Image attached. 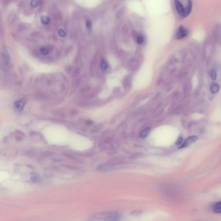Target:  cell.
Instances as JSON below:
<instances>
[{"label": "cell", "mask_w": 221, "mask_h": 221, "mask_svg": "<svg viewBox=\"0 0 221 221\" xmlns=\"http://www.w3.org/2000/svg\"><path fill=\"white\" fill-rule=\"evenodd\" d=\"M197 139V137L196 136H191V137H189L188 138L186 139V140L183 142L182 143V145H180V148H184V147H185L188 146V145L193 143L194 142H195L196 141Z\"/></svg>", "instance_id": "cell-5"}, {"label": "cell", "mask_w": 221, "mask_h": 221, "mask_svg": "<svg viewBox=\"0 0 221 221\" xmlns=\"http://www.w3.org/2000/svg\"><path fill=\"white\" fill-rule=\"evenodd\" d=\"M101 68L103 72H105L106 70H107L108 68V62L106 60H102V62L101 63Z\"/></svg>", "instance_id": "cell-11"}, {"label": "cell", "mask_w": 221, "mask_h": 221, "mask_svg": "<svg viewBox=\"0 0 221 221\" xmlns=\"http://www.w3.org/2000/svg\"><path fill=\"white\" fill-rule=\"evenodd\" d=\"M86 27L87 28V29L88 31H91L92 29V24L90 20H87L86 21Z\"/></svg>", "instance_id": "cell-15"}, {"label": "cell", "mask_w": 221, "mask_h": 221, "mask_svg": "<svg viewBox=\"0 0 221 221\" xmlns=\"http://www.w3.org/2000/svg\"><path fill=\"white\" fill-rule=\"evenodd\" d=\"M25 99H21V100H19L18 101H16L14 103L15 108L18 110V111L21 112L23 108H24V107L25 106Z\"/></svg>", "instance_id": "cell-6"}, {"label": "cell", "mask_w": 221, "mask_h": 221, "mask_svg": "<svg viewBox=\"0 0 221 221\" xmlns=\"http://www.w3.org/2000/svg\"><path fill=\"white\" fill-rule=\"evenodd\" d=\"M213 50V45L212 43L209 41H206L204 48V59L208 60L211 57Z\"/></svg>", "instance_id": "cell-1"}, {"label": "cell", "mask_w": 221, "mask_h": 221, "mask_svg": "<svg viewBox=\"0 0 221 221\" xmlns=\"http://www.w3.org/2000/svg\"><path fill=\"white\" fill-rule=\"evenodd\" d=\"M182 140H183V139H182V138H180L178 139V141L176 142V145H181L183 142H182Z\"/></svg>", "instance_id": "cell-20"}, {"label": "cell", "mask_w": 221, "mask_h": 221, "mask_svg": "<svg viewBox=\"0 0 221 221\" xmlns=\"http://www.w3.org/2000/svg\"><path fill=\"white\" fill-rule=\"evenodd\" d=\"M40 20L44 25H48L49 22V18L46 16H42L40 18Z\"/></svg>", "instance_id": "cell-12"}, {"label": "cell", "mask_w": 221, "mask_h": 221, "mask_svg": "<svg viewBox=\"0 0 221 221\" xmlns=\"http://www.w3.org/2000/svg\"><path fill=\"white\" fill-rule=\"evenodd\" d=\"M2 57L4 66L6 67H9L10 65L11 64V58L10 54L9 53V52L6 49H4L2 51Z\"/></svg>", "instance_id": "cell-2"}, {"label": "cell", "mask_w": 221, "mask_h": 221, "mask_svg": "<svg viewBox=\"0 0 221 221\" xmlns=\"http://www.w3.org/2000/svg\"><path fill=\"white\" fill-rule=\"evenodd\" d=\"M210 77L211 78L212 80H216L217 77V72L215 70V69H212V70L210 72Z\"/></svg>", "instance_id": "cell-14"}, {"label": "cell", "mask_w": 221, "mask_h": 221, "mask_svg": "<svg viewBox=\"0 0 221 221\" xmlns=\"http://www.w3.org/2000/svg\"><path fill=\"white\" fill-rule=\"evenodd\" d=\"M188 34V31L182 26H180L178 29L175 37L176 39H182L187 37Z\"/></svg>", "instance_id": "cell-3"}, {"label": "cell", "mask_w": 221, "mask_h": 221, "mask_svg": "<svg viewBox=\"0 0 221 221\" xmlns=\"http://www.w3.org/2000/svg\"><path fill=\"white\" fill-rule=\"evenodd\" d=\"M210 90L213 93V94H215V93L218 92L219 90V85L217 84H215V83L212 84L210 87Z\"/></svg>", "instance_id": "cell-10"}, {"label": "cell", "mask_w": 221, "mask_h": 221, "mask_svg": "<svg viewBox=\"0 0 221 221\" xmlns=\"http://www.w3.org/2000/svg\"><path fill=\"white\" fill-rule=\"evenodd\" d=\"M174 5H175V8L177 11V13L182 16H185V9L183 6V5L179 2L178 0H174Z\"/></svg>", "instance_id": "cell-4"}, {"label": "cell", "mask_w": 221, "mask_h": 221, "mask_svg": "<svg viewBox=\"0 0 221 221\" xmlns=\"http://www.w3.org/2000/svg\"><path fill=\"white\" fill-rule=\"evenodd\" d=\"M213 37L215 40L216 41L219 43L221 44V31L218 29H215L213 31Z\"/></svg>", "instance_id": "cell-7"}, {"label": "cell", "mask_w": 221, "mask_h": 221, "mask_svg": "<svg viewBox=\"0 0 221 221\" xmlns=\"http://www.w3.org/2000/svg\"><path fill=\"white\" fill-rule=\"evenodd\" d=\"M192 10V2L191 0H188V3L187 5V7L185 9V16L184 17L188 16L191 12Z\"/></svg>", "instance_id": "cell-8"}, {"label": "cell", "mask_w": 221, "mask_h": 221, "mask_svg": "<svg viewBox=\"0 0 221 221\" xmlns=\"http://www.w3.org/2000/svg\"><path fill=\"white\" fill-rule=\"evenodd\" d=\"M58 33H59V35L61 37H65L66 35V33L65 31L63 29H59V31H58Z\"/></svg>", "instance_id": "cell-19"}, {"label": "cell", "mask_w": 221, "mask_h": 221, "mask_svg": "<svg viewBox=\"0 0 221 221\" xmlns=\"http://www.w3.org/2000/svg\"><path fill=\"white\" fill-rule=\"evenodd\" d=\"M213 212L215 213H221V205L215 206V207L213 209Z\"/></svg>", "instance_id": "cell-16"}, {"label": "cell", "mask_w": 221, "mask_h": 221, "mask_svg": "<svg viewBox=\"0 0 221 221\" xmlns=\"http://www.w3.org/2000/svg\"><path fill=\"white\" fill-rule=\"evenodd\" d=\"M38 5V0H31V6L33 8L36 7Z\"/></svg>", "instance_id": "cell-18"}, {"label": "cell", "mask_w": 221, "mask_h": 221, "mask_svg": "<svg viewBox=\"0 0 221 221\" xmlns=\"http://www.w3.org/2000/svg\"><path fill=\"white\" fill-rule=\"evenodd\" d=\"M149 130H150L149 128H147V129H144V130L140 133V135H139V136H140L142 138H145V137H146V136H147Z\"/></svg>", "instance_id": "cell-13"}, {"label": "cell", "mask_w": 221, "mask_h": 221, "mask_svg": "<svg viewBox=\"0 0 221 221\" xmlns=\"http://www.w3.org/2000/svg\"><path fill=\"white\" fill-rule=\"evenodd\" d=\"M144 42V38L143 36L139 35L137 37V43L138 44H143Z\"/></svg>", "instance_id": "cell-17"}, {"label": "cell", "mask_w": 221, "mask_h": 221, "mask_svg": "<svg viewBox=\"0 0 221 221\" xmlns=\"http://www.w3.org/2000/svg\"><path fill=\"white\" fill-rule=\"evenodd\" d=\"M40 52L43 55H47L51 52V49L48 47H42L40 48Z\"/></svg>", "instance_id": "cell-9"}]
</instances>
